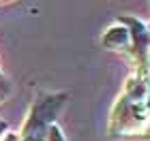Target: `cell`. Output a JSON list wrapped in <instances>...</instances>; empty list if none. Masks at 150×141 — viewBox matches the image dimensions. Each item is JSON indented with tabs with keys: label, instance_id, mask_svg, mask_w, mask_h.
Masks as SVG:
<instances>
[{
	"label": "cell",
	"instance_id": "6da1fadb",
	"mask_svg": "<svg viewBox=\"0 0 150 141\" xmlns=\"http://www.w3.org/2000/svg\"><path fill=\"white\" fill-rule=\"evenodd\" d=\"M50 141H64L62 135H60V130H58V126H52L50 128Z\"/></svg>",
	"mask_w": 150,
	"mask_h": 141
}]
</instances>
